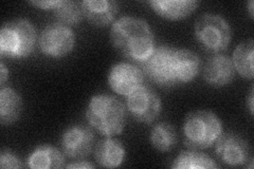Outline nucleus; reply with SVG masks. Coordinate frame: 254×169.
Segmentation results:
<instances>
[{"label":"nucleus","mask_w":254,"mask_h":169,"mask_svg":"<svg viewBox=\"0 0 254 169\" xmlns=\"http://www.w3.org/2000/svg\"><path fill=\"white\" fill-rule=\"evenodd\" d=\"M116 49L133 61H145L155 50V36L148 23L134 16H123L110 31Z\"/></svg>","instance_id":"1"},{"label":"nucleus","mask_w":254,"mask_h":169,"mask_svg":"<svg viewBox=\"0 0 254 169\" xmlns=\"http://www.w3.org/2000/svg\"><path fill=\"white\" fill-rule=\"evenodd\" d=\"M86 118L98 132L107 136L117 135L125 128L126 108L114 95L98 94L88 103Z\"/></svg>","instance_id":"2"},{"label":"nucleus","mask_w":254,"mask_h":169,"mask_svg":"<svg viewBox=\"0 0 254 169\" xmlns=\"http://www.w3.org/2000/svg\"><path fill=\"white\" fill-rule=\"evenodd\" d=\"M182 130L188 147L206 149L215 144L222 133V123L210 110H196L187 115Z\"/></svg>","instance_id":"3"},{"label":"nucleus","mask_w":254,"mask_h":169,"mask_svg":"<svg viewBox=\"0 0 254 169\" xmlns=\"http://www.w3.org/2000/svg\"><path fill=\"white\" fill-rule=\"evenodd\" d=\"M35 27L23 18L5 22L0 31V53L9 58H25L34 50Z\"/></svg>","instance_id":"4"},{"label":"nucleus","mask_w":254,"mask_h":169,"mask_svg":"<svg viewBox=\"0 0 254 169\" xmlns=\"http://www.w3.org/2000/svg\"><path fill=\"white\" fill-rule=\"evenodd\" d=\"M194 33L203 49L213 54L225 51L232 39L231 26L218 14L201 15L195 22Z\"/></svg>","instance_id":"5"},{"label":"nucleus","mask_w":254,"mask_h":169,"mask_svg":"<svg viewBox=\"0 0 254 169\" xmlns=\"http://www.w3.org/2000/svg\"><path fill=\"white\" fill-rule=\"evenodd\" d=\"M177 48L163 45L155 48L149 57L142 62L145 75L158 86L172 88L178 85L175 75L174 55Z\"/></svg>","instance_id":"6"},{"label":"nucleus","mask_w":254,"mask_h":169,"mask_svg":"<svg viewBox=\"0 0 254 169\" xmlns=\"http://www.w3.org/2000/svg\"><path fill=\"white\" fill-rule=\"evenodd\" d=\"M41 50L48 56L61 58L72 52L75 35L70 27L60 22L47 26L38 38Z\"/></svg>","instance_id":"7"},{"label":"nucleus","mask_w":254,"mask_h":169,"mask_svg":"<svg viewBox=\"0 0 254 169\" xmlns=\"http://www.w3.org/2000/svg\"><path fill=\"white\" fill-rule=\"evenodd\" d=\"M161 107L159 95L148 86L141 85L127 95V109L131 116L140 123H153L160 114Z\"/></svg>","instance_id":"8"},{"label":"nucleus","mask_w":254,"mask_h":169,"mask_svg":"<svg viewBox=\"0 0 254 169\" xmlns=\"http://www.w3.org/2000/svg\"><path fill=\"white\" fill-rule=\"evenodd\" d=\"M215 152L222 163L231 166H247L251 161L249 143L235 132L221 133L215 142Z\"/></svg>","instance_id":"9"},{"label":"nucleus","mask_w":254,"mask_h":169,"mask_svg":"<svg viewBox=\"0 0 254 169\" xmlns=\"http://www.w3.org/2000/svg\"><path fill=\"white\" fill-rule=\"evenodd\" d=\"M61 144L64 155L69 159L81 161L88 157L92 151L94 135L88 127L73 125L64 131Z\"/></svg>","instance_id":"10"},{"label":"nucleus","mask_w":254,"mask_h":169,"mask_svg":"<svg viewBox=\"0 0 254 169\" xmlns=\"http://www.w3.org/2000/svg\"><path fill=\"white\" fill-rule=\"evenodd\" d=\"M143 72L128 62H118L110 68L108 85L116 93L129 95L143 83Z\"/></svg>","instance_id":"11"},{"label":"nucleus","mask_w":254,"mask_h":169,"mask_svg":"<svg viewBox=\"0 0 254 169\" xmlns=\"http://www.w3.org/2000/svg\"><path fill=\"white\" fill-rule=\"evenodd\" d=\"M203 77L206 83L215 88L231 84L235 77V68L232 59L225 54H213L205 62Z\"/></svg>","instance_id":"12"},{"label":"nucleus","mask_w":254,"mask_h":169,"mask_svg":"<svg viewBox=\"0 0 254 169\" xmlns=\"http://www.w3.org/2000/svg\"><path fill=\"white\" fill-rule=\"evenodd\" d=\"M81 5L84 17L95 27L107 26L119 11V3L114 0H84Z\"/></svg>","instance_id":"13"},{"label":"nucleus","mask_w":254,"mask_h":169,"mask_svg":"<svg viewBox=\"0 0 254 169\" xmlns=\"http://www.w3.org/2000/svg\"><path fill=\"white\" fill-rule=\"evenodd\" d=\"M152 9L162 18L169 20H181L187 18L199 5L194 0H152L148 1Z\"/></svg>","instance_id":"14"},{"label":"nucleus","mask_w":254,"mask_h":169,"mask_svg":"<svg viewBox=\"0 0 254 169\" xmlns=\"http://www.w3.org/2000/svg\"><path fill=\"white\" fill-rule=\"evenodd\" d=\"M175 75L180 84H187L199 74L201 61L199 56L188 49H176L174 55Z\"/></svg>","instance_id":"15"},{"label":"nucleus","mask_w":254,"mask_h":169,"mask_svg":"<svg viewBox=\"0 0 254 169\" xmlns=\"http://www.w3.org/2000/svg\"><path fill=\"white\" fill-rule=\"evenodd\" d=\"M125 147L121 141L113 138L101 140L94 148V158L98 164L105 168L121 166L125 159Z\"/></svg>","instance_id":"16"},{"label":"nucleus","mask_w":254,"mask_h":169,"mask_svg":"<svg viewBox=\"0 0 254 169\" xmlns=\"http://www.w3.org/2000/svg\"><path fill=\"white\" fill-rule=\"evenodd\" d=\"M28 166L34 169L63 168L65 166V157L58 148L50 145H41L32 151L28 159Z\"/></svg>","instance_id":"17"},{"label":"nucleus","mask_w":254,"mask_h":169,"mask_svg":"<svg viewBox=\"0 0 254 169\" xmlns=\"http://www.w3.org/2000/svg\"><path fill=\"white\" fill-rule=\"evenodd\" d=\"M22 111V101L19 93L10 87L0 90V120L2 125H11L18 120Z\"/></svg>","instance_id":"18"},{"label":"nucleus","mask_w":254,"mask_h":169,"mask_svg":"<svg viewBox=\"0 0 254 169\" xmlns=\"http://www.w3.org/2000/svg\"><path fill=\"white\" fill-rule=\"evenodd\" d=\"M253 54L254 43L252 38L241 43L233 53L232 62L235 71L244 78H253Z\"/></svg>","instance_id":"19"},{"label":"nucleus","mask_w":254,"mask_h":169,"mask_svg":"<svg viewBox=\"0 0 254 169\" xmlns=\"http://www.w3.org/2000/svg\"><path fill=\"white\" fill-rule=\"evenodd\" d=\"M149 141L156 150L160 152L170 151L177 144L176 129L168 122L159 123L150 131Z\"/></svg>","instance_id":"20"},{"label":"nucleus","mask_w":254,"mask_h":169,"mask_svg":"<svg viewBox=\"0 0 254 169\" xmlns=\"http://www.w3.org/2000/svg\"><path fill=\"white\" fill-rule=\"evenodd\" d=\"M172 168L176 169H202V168H218L212 158L197 150L182 151L174 160Z\"/></svg>","instance_id":"21"},{"label":"nucleus","mask_w":254,"mask_h":169,"mask_svg":"<svg viewBox=\"0 0 254 169\" xmlns=\"http://www.w3.org/2000/svg\"><path fill=\"white\" fill-rule=\"evenodd\" d=\"M53 12L59 22L65 26L76 25L84 17L81 2L71 0H60Z\"/></svg>","instance_id":"22"},{"label":"nucleus","mask_w":254,"mask_h":169,"mask_svg":"<svg viewBox=\"0 0 254 169\" xmlns=\"http://www.w3.org/2000/svg\"><path fill=\"white\" fill-rule=\"evenodd\" d=\"M0 167L1 168H23L20 159L9 149H3L0 155Z\"/></svg>","instance_id":"23"},{"label":"nucleus","mask_w":254,"mask_h":169,"mask_svg":"<svg viewBox=\"0 0 254 169\" xmlns=\"http://www.w3.org/2000/svg\"><path fill=\"white\" fill-rule=\"evenodd\" d=\"M59 1H60V0H58V1H54V0H51V1H30V3L35 5V6H38L39 9L54 10L55 6L58 5Z\"/></svg>","instance_id":"24"},{"label":"nucleus","mask_w":254,"mask_h":169,"mask_svg":"<svg viewBox=\"0 0 254 169\" xmlns=\"http://www.w3.org/2000/svg\"><path fill=\"white\" fill-rule=\"evenodd\" d=\"M7 78H9V70L6 69L4 62L1 61V65H0V84H1V87L4 86Z\"/></svg>","instance_id":"25"},{"label":"nucleus","mask_w":254,"mask_h":169,"mask_svg":"<svg viewBox=\"0 0 254 169\" xmlns=\"http://www.w3.org/2000/svg\"><path fill=\"white\" fill-rule=\"evenodd\" d=\"M66 168H94V165L88 162H85V161H77L76 163H71L66 166Z\"/></svg>","instance_id":"26"},{"label":"nucleus","mask_w":254,"mask_h":169,"mask_svg":"<svg viewBox=\"0 0 254 169\" xmlns=\"http://www.w3.org/2000/svg\"><path fill=\"white\" fill-rule=\"evenodd\" d=\"M253 88L251 89V92H250V98H249V110L251 112V114H253Z\"/></svg>","instance_id":"27"},{"label":"nucleus","mask_w":254,"mask_h":169,"mask_svg":"<svg viewBox=\"0 0 254 169\" xmlns=\"http://www.w3.org/2000/svg\"><path fill=\"white\" fill-rule=\"evenodd\" d=\"M253 5H254L253 1H250V2L248 3V10H249L250 17H251V18H253Z\"/></svg>","instance_id":"28"}]
</instances>
